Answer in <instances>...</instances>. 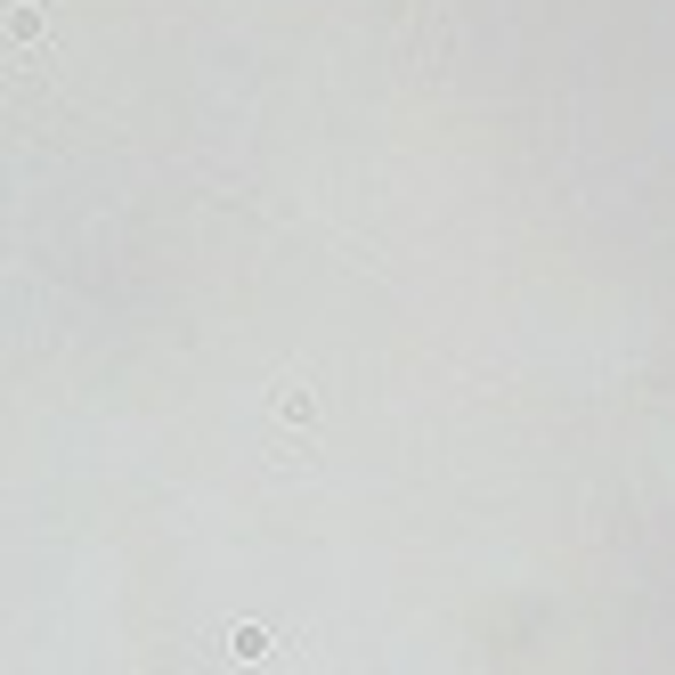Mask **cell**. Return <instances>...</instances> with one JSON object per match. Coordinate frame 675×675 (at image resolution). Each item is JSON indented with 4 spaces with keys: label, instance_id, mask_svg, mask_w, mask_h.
<instances>
[{
    "label": "cell",
    "instance_id": "cell-1",
    "mask_svg": "<svg viewBox=\"0 0 675 675\" xmlns=\"http://www.w3.org/2000/svg\"><path fill=\"white\" fill-rule=\"evenodd\" d=\"M228 659H244V667L269 659V635H261V627H236V635H228Z\"/></svg>",
    "mask_w": 675,
    "mask_h": 675
}]
</instances>
